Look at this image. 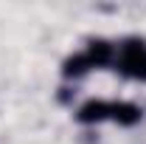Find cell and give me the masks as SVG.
I'll use <instances>...</instances> for the list:
<instances>
[{
  "label": "cell",
  "mask_w": 146,
  "mask_h": 144,
  "mask_svg": "<svg viewBox=\"0 0 146 144\" xmlns=\"http://www.w3.org/2000/svg\"><path fill=\"white\" fill-rule=\"evenodd\" d=\"M84 57L90 59L93 68H110V65H115L118 48H115L110 40H90V42H87V51H84Z\"/></svg>",
  "instance_id": "2"
},
{
  "label": "cell",
  "mask_w": 146,
  "mask_h": 144,
  "mask_svg": "<svg viewBox=\"0 0 146 144\" xmlns=\"http://www.w3.org/2000/svg\"><path fill=\"white\" fill-rule=\"evenodd\" d=\"M115 65H118V71L124 73V76L138 79V82H146V40H138V37L124 40L118 45Z\"/></svg>",
  "instance_id": "1"
},
{
  "label": "cell",
  "mask_w": 146,
  "mask_h": 144,
  "mask_svg": "<svg viewBox=\"0 0 146 144\" xmlns=\"http://www.w3.org/2000/svg\"><path fill=\"white\" fill-rule=\"evenodd\" d=\"M104 119H110V102L104 99H87L76 110V122H82V124H98Z\"/></svg>",
  "instance_id": "3"
},
{
  "label": "cell",
  "mask_w": 146,
  "mask_h": 144,
  "mask_svg": "<svg viewBox=\"0 0 146 144\" xmlns=\"http://www.w3.org/2000/svg\"><path fill=\"white\" fill-rule=\"evenodd\" d=\"M87 71H93V65H90V59L84 57V51L68 57V59L62 62V76H65V79H79V76H84Z\"/></svg>",
  "instance_id": "5"
},
{
  "label": "cell",
  "mask_w": 146,
  "mask_h": 144,
  "mask_svg": "<svg viewBox=\"0 0 146 144\" xmlns=\"http://www.w3.org/2000/svg\"><path fill=\"white\" fill-rule=\"evenodd\" d=\"M110 119L118 122L121 127H132L143 119V110L135 102H110Z\"/></svg>",
  "instance_id": "4"
}]
</instances>
